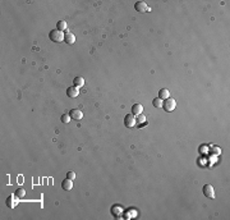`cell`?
<instances>
[{
    "mask_svg": "<svg viewBox=\"0 0 230 220\" xmlns=\"http://www.w3.org/2000/svg\"><path fill=\"white\" fill-rule=\"evenodd\" d=\"M64 32L63 31H59V29H53V31H50V33H49V39H50L51 41L54 42H61L64 41Z\"/></svg>",
    "mask_w": 230,
    "mask_h": 220,
    "instance_id": "cell-1",
    "label": "cell"
},
{
    "mask_svg": "<svg viewBox=\"0 0 230 220\" xmlns=\"http://www.w3.org/2000/svg\"><path fill=\"white\" fill-rule=\"evenodd\" d=\"M163 108L166 110V112H173V110H175V108H177V101L174 99H171V97H169V99L164 100Z\"/></svg>",
    "mask_w": 230,
    "mask_h": 220,
    "instance_id": "cell-2",
    "label": "cell"
},
{
    "mask_svg": "<svg viewBox=\"0 0 230 220\" xmlns=\"http://www.w3.org/2000/svg\"><path fill=\"white\" fill-rule=\"evenodd\" d=\"M124 124L128 128H133L137 124V119H136V115L133 114H127L125 118H124Z\"/></svg>",
    "mask_w": 230,
    "mask_h": 220,
    "instance_id": "cell-3",
    "label": "cell"
},
{
    "mask_svg": "<svg viewBox=\"0 0 230 220\" xmlns=\"http://www.w3.org/2000/svg\"><path fill=\"white\" fill-rule=\"evenodd\" d=\"M203 194L208 198H215V191H214V187L211 184H204L203 186Z\"/></svg>",
    "mask_w": 230,
    "mask_h": 220,
    "instance_id": "cell-4",
    "label": "cell"
},
{
    "mask_svg": "<svg viewBox=\"0 0 230 220\" xmlns=\"http://www.w3.org/2000/svg\"><path fill=\"white\" fill-rule=\"evenodd\" d=\"M18 198L15 194H10V196L7 198V206L9 207V209H14V207L18 205Z\"/></svg>",
    "mask_w": 230,
    "mask_h": 220,
    "instance_id": "cell-5",
    "label": "cell"
},
{
    "mask_svg": "<svg viewBox=\"0 0 230 220\" xmlns=\"http://www.w3.org/2000/svg\"><path fill=\"white\" fill-rule=\"evenodd\" d=\"M134 8L137 12H139V13H145L146 10H150V8H148V5L145 3V2H137L134 4Z\"/></svg>",
    "mask_w": 230,
    "mask_h": 220,
    "instance_id": "cell-6",
    "label": "cell"
},
{
    "mask_svg": "<svg viewBox=\"0 0 230 220\" xmlns=\"http://www.w3.org/2000/svg\"><path fill=\"white\" fill-rule=\"evenodd\" d=\"M69 115H70V118L74 119V120H81V119L83 118V113L81 112V110H78V109H73V110H70Z\"/></svg>",
    "mask_w": 230,
    "mask_h": 220,
    "instance_id": "cell-7",
    "label": "cell"
},
{
    "mask_svg": "<svg viewBox=\"0 0 230 220\" xmlns=\"http://www.w3.org/2000/svg\"><path fill=\"white\" fill-rule=\"evenodd\" d=\"M67 95L70 97V99H74V97H77L79 95V87H76V86H72L67 90Z\"/></svg>",
    "mask_w": 230,
    "mask_h": 220,
    "instance_id": "cell-8",
    "label": "cell"
},
{
    "mask_svg": "<svg viewBox=\"0 0 230 220\" xmlns=\"http://www.w3.org/2000/svg\"><path fill=\"white\" fill-rule=\"evenodd\" d=\"M64 41L67 42V44L72 45V44H74V42H76V36H74L72 32H65V35H64Z\"/></svg>",
    "mask_w": 230,
    "mask_h": 220,
    "instance_id": "cell-9",
    "label": "cell"
},
{
    "mask_svg": "<svg viewBox=\"0 0 230 220\" xmlns=\"http://www.w3.org/2000/svg\"><path fill=\"white\" fill-rule=\"evenodd\" d=\"M61 187H63V189H65V191H70V189L73 188V180L67 178L64 179L63 182H61Z\"/></svg>",
    "mask_w": 230,
    "mask_h": 220,
    "instance_id": "cell-10",
    "label": "cell"
},
{
    "mask_svg": "<svg viewBox=\"0 0 230 220\" xmlns=\"http://www.w3.org/2000/svg\"><path fill=\"white\" fill-rule=\"evenodd\" d=\"M142 110H143V106H142L141 104H134L132 106V114L136 115V117H138L139 114H142Z\"/></svg>",
    "mask_w": 230,
    "mask_h": 220,
    "instance_id": "cell-11",
    "label": "cell"
},
{
    "mask_svg": "<svg viewBox=\"0 0 230 220\" xmlns=\"http://www.w3.org/2000/svg\"><path fill=\"white\" fill-rule=\"evenodd\" d=\"M159 97L161 100H166V99H169L170 97V92H169V90L167 88H163V90H160V92H159Z\"/></svg>",
    "mask_w": 230,
    "mask_h": 220,
    "instance_id": "cell-12",
    "label": "cell"
},
{
    "mask_svg": "<svg viewBox=\"0 0 230 220\" xmlns=\"http://www.w3.org/2000/svg\"><path fill=\"white\" fill-rule=\"evenodd\" d=\"M67 28H68V24L65 21H59L57 23V29H59V31H67Z\"/></svg>",
    "mask_w": 230,
    "mask_h": 220,
    "instance_id": "cell-13",
    "label": "cell"
},
{
    "mask_svg": "<svg viewBox=\"0 0 230 220\" xmlns=\"http://www.w3.org/2000/svg\"><path fill=\"white\" fill-rule=\"evenodd\" d=\"M74 86H76V87L84 86V78L83 77H76V78H74Z\"/></svg>",
    "mask_w": 230,
    "mask_h": 220,
    "instance_id": "cell-14",
    "label": "cell"
},
{
    "mask_svg": "<svg viewBox=\"0 0 230 220\" xmlns=\"http://www.w3.org/2000/svg\"><path fill=\"white\" fill-rule=\"evenodd\" d=\"M15 196L19 198V200H22L24 196H26V191H24L23 188H18L17 191H15Z\"/></svg>",
    "mask_w": 230,
    "mask_h": 220,
    "instance_id": "cell-15",
    "label": "cell"
},
{
    "mask_svg": "<svg viewBox=\"0 0 230 220\" xmlns=\"http://www.w3.org/2000/svg\"><path fill=\"white\" fill-rule=\"evenodd\" d=\"M163 102H164V100H161L160 97H157V99H153L152 105H153L155 108H163Z\"/></svg>",
    "mask_w": 230,
    "mask_h": 220,
    "instance_id": "cell-16",
    "label": "cell"
},
{
    "mask_svg": "<svg viewBox=\"0 0 230 220\" xmlns=\"http://www.w3.org/2000/svg\"><path fill=\"white\" fill-rule=\"evenodd\" d=\"M70 115L69 114H63L61 115V122H63V123H69L70 122Z\"/></svg>",
    "mask_w": 230,
    "mask_h": 220,
    "instance_id": "cell-17",
    "label": "cell"
},
{
    "mask_svg": "<svg viewBox=\"0 0 230 220\" xmlns=\"http://www.w3.org/2000/svg\"><path fill=\"white\" fill-rule=\"evenodd\" d=\"M67 178L74 180V179H76V173H74V172H68L67 173Z\"/></svg>",
    "mask_w": 230,
    "mask_h": 220,
    "instance_id": "cell-18",
    "label": "cell"
},
{
    "mask_svg": "<svg viewBox=\"0 0 230 220\" xmlns=\"http://www.w3.org/2000/svg\"><path fill=\"white\" fill-rule=\"evenodd\" d=\"M145 122H146V117L145 115H142V114H139L138 119H137V123H145Z\"/></svg>",
    "mask_w": 230,
    "mask_h": 220,
    "instance_id": "cell-19",
    "label": "cell"
}]
</instances>
